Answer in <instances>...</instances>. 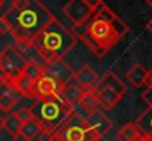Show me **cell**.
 I'll return each instance as SVG.
<instances>
[{"label": "cell", "instance_id": "6da1fadb", "mask_svg": "<svg viewBox=\"0 0 152 141\" xmlns=\"http://www.w3.org/2000/svg\"><path fill=\"white\" fill-rule=\"evenodd\" d=\"M1 18L16 41L33 43L55 16L40 0H13Z\"/></svg>", "mask_w": 152, "mask_h": 141}, {"label": "cell", "instance_id": "7a4b0ae2", "mask_svg": "<svg viewBox=\"0 0 152 141\" xmlns=\"http://www.w3.org/2000/svg\"><path fill=\"white\" fill-rule=\"evenodd\" d=\"M84 25L80 38L98 57L105 56L130 31L129 25L103 3Z\"/></svg>", "mask_w": 152, "mask_h": 141}, {"label": "cell", "instance_id": "3957f363", "mask_svg": "<svg viewBox=\"0 0 152 141\" xmlns=\"http://www.w3.org/2000/svg\"><path fill=\"white\" fill-rule=\"evenodd\" d=\"M77 44V35L53 18L33 41L39 59L43 65H49L56 60H62Z\"/></svg>", "mask_w": 152, "mask_h": 141}, {"label": "cell", "instance_id": "277c9868", "mask_svg": "<svg viewBox=\"0 0 152 141\" xmlns=\"http://www.w3.org/2000/svg\"><path fill=\"white\" fill-rule=\"evenodd\" d=\"M30 110L33 118L42 125V129L52 132H58L74 113V107L66 104L59 97V94L37 98Z\"/></svg>", "mask_w": 152, "mask_h": 141}, {"label": "cell", "instance_id": "5b68a950", "mask_svg": "<svg viewBox=\"0 0 152 141\" xmlns=\"http://www.w3.org/2000/svg\"><path fill=\"white\" fill-rule=\"evenodd\" d=\"M27 63L28 60L15 47H6L3 51H0V69L7 82H12L18 75H21Z\"/></svg>", "mask_w": 152, "mask_h": 141}, {"label": "cell", "instance_id": "8992f818", "mask_svg": "<svg viewBox=\"0 0 152 141\" xmlns=\"http://www.w3.org/2000/svg\"><path fill=\"white\" fill-rule=\"evenodd\" d=\"M62 141H98L99 137L95 135L90 129H87L83 124V121L72 122L71 116L66 121V124L58 131Z\"/></svg>", "mask_w": 152, "mask_h": 141}, {"label": "cell", "instance_id": "52a82bcc", "mask_svg": "<svg viewBox=\"0 0 152 141\" xmlns=\"http://www.w3.org/2000/svg\"><path fill=\"white\" fill-rule=\"evenodd\" d=\"M62 12L72 21L75 27L84 25L95 13V10L84 0H69L62 7Z\"/></svg>", "mask_w": 152, "mask_h": 141}, {"label": "cell", "instance_id": "ba28073f", "mask_svg": "<svg viewBox=\"0 0 152 141\" xmlns=\"http://www.w3.org/2000/svg\"><path fill=\"white\" fill-rule=\"evenodd\" d=\"M84 127L87 129H90L95 135H98L99 138H102L103 135H106L109 132V129L112 128V122L111 119L102 113L101 110H96V112H90L86 118L81 119Z\"/></svg>", "mask_w": 152, "mask_h": 141}, {"label": "cell", "instance_id": "9c48e42d", "mask_svg": "<svg viewBox=\"0 0 152 141\" xmlns=\"http://www.w3.org/2000/svg\"><path fill=\"white\" fill-rule=\"evenodd\" d=\"M43 74L49 75L52 78H55L58 82H61L62 85H66L69 84L72 80H74V71L62 60H56L53 63H49V65H45V71Z\"/></svg>", "mask_w": 152, "mask_h": 141}, {"label": "cell", "instance_id": "30bf717a", "mask_svg": "<svg viewBox=\"0 0 152 141\" xmlns=\"http://www.w3.org/2000/svg\"><path fill=\"white\" fill-rule=\"evenodd\" d=\"M92 93L93 95L96 97V100H98V103L101 104L103 109H112L120 100H121V94L118 93L117 90H114V88H111V87H108V85H103V84H96V87L92 90Z\"/></svg>", "mask_w": 152, "mask_h": 141}, {"label": "cell", "instance_id": "8fae6325", "mask_svg": "<svg viewBox=\"0 0 152 141\" xmlns=\"http://www.w3.org/2000/svg\"><path fill=\"white\" fill-rule=\"evenodd\" d=\"M64 85L58 82L55 78L43 74L36 82H34V98H43L52 94H59Z\"/></svg>", "mask_w": 152, "mask_h": 141}, {"label": "cell", "instance_id": "7c38bea8", "mask_svg": "<svg viewBox=\"0 0 152 141\" xmlns=\"http://www.w3.org/2000/svg\"><path fill=\"white\" fill-rule=\"evenodd\" d=\"M74 80L77 82V85L83 90H93L99 81V77L96 74V71L89 66V65H84L81 69H78V72L74 74Z\"/></svg>", "mask_w": 152, "mask_h": 141}, {"label": "cell", "instance_id": "4fadbf2b", "mask_svg": "<svg viewBox=\"0 0 152 141\" xmlns=\"http://www.w3.org/2000/svg\"><path fill=\"white\" fill-rule=\"evenodd\" d=\"M83 94H84V90L83 88H80L77 84H74V82H69V84H66V85H64L62 88H61V91H59V97L66 103V104H69V106H75L78 101H80V98L83 97Z\"/></svg>", "mask_w": 152, "mask_h": 141}, {"label": "cell", "instance_id": "5bb4252c", "mask_svg": "<svg viewBox=\"0 0 152 141\" xmlns=\"http://www.w3.org/2000/svg\"><path fill=\"white\" fill-rule=\"evenodd\" d=\"M12 85V88L24 97H34V81H31L28 77H25L24 74L18 75L12 82H9Z\"/></svg>", "mask_w": 152, "mask_h": 141}, {"label": "cell", "instance_id": "9a60e30c", "mask_svg": "<svg viewBox=\"0 0 152 141\" xmlns=\"http://www.w3.org/2000/svg\"><path fill=\"white\" fill-rule=\"evenodd\" d=\"M146 75H148V71L143 68V65H140V63H134V65L127 71L126 78H127V81H129L133 87L139 88L140 85L145 84Z\"/></svg>", "mask_w": 152, "mask_h": 141}, {"label": "cell", "instance_id": "2e32d148", "mask_svg": "<svg viewBox=\"0 0 152 141\" xmlns=\"http://www.w3.org/2000/svg\"><path fill=\"white\" fill-rule=\"evenodd\" d=\"M134 125L139 128V131L146 135V137H152V107H148L134 122Z\"/></svg>", "mask_w": 152, "mask_h": 141}, {"label": "cell", "instance_id": "e0dca14e", "mask_svg": "<svg viewBox=\"0 0 152 141\" xmlns=\"http://www.w3.org/2000/svg\"><path fill=\"white\" fill-rule=\"evenodd\" d=\"M143 134L139 131V128L134 124H127L121 127V129L117 132L118 141H137Z\"/></svg>", "mask_w": 152, "mask_h": 141}, {"label": "cell", "instance_id": "ac0fdd59", "mask_svg": "<svg viewBox=\"0 0 152 141\" xmlns=\"http://www.w3.org/2000/svg\"><path fill=\"white\" fill-rule=\"evenodd\" d=\"M98 82H99V84H103V85H108V87H111V88H114V90H117L121 95H124L126 91H127L126 84H124L114 72H106V74L102 77L101 81H98Z\"/></svg>", "mask_w": 152, "mask_h": 141}, {"label": "cell", "instance_id": "d6986e66", "mask_svg": "<svg viewBox=\"0 0 152 141\" xmlns=\"http://www.w3.org/2000/svg\"><path fill=\"white\" fill-rule=\"evenodd\" d=\"M42 131H43V129H42V125H40L36 119H31L30 122H25V124H22V127H21V132L30 141L37 138Z\"/></svg>", "mask_w": 152, "mask_h": 141}, {"label": "cell", "instance_id": "ffe728a7", "mask_svg": "<svg viewBox=\"0 0 152 141\" xmlns=\"http://www.w3.org/2000/svg\"><path fill=\"white\" fill-rule=\"evenodd\" d=\"M43 71H45V65L40 63V62H28L25 69L22 71V74L25 77H28L31 81H37L42 75H43Z\"/></svg>", "mask_w": 152, "mask_h": 141}, {"label": "cell", "instance_id": "44dd1931", "mask_svg": "<svg viewBox=\"0 0 152 141\" xmlns=\"http://www.w3.org/2000/svg\"><path fill=\"white\" fill-rule=\"evenodd\" d=\"M89 113L90 112H96V110H99V103H98V100H96V97L93 95L92 93V90H84V94H83V97L80 98V101H78Z\"/></svg>", "mask_w": 152, "mask_h": 141}, {"label": "cell", "instance_id": "7402d4cb", "mask_svg": "<svg viewBox=\"0 0 152 141\" xmlns=\"http://www.w3.org/2000/svg\"><path fill=\"white\" fill-rule=\"evenodd\" d=\"M21 127H22V124L15 116V113H9L6 118H3V129H6L12 137L21 131Z\"/></svg>", "mask_w": 152, "mask_h": 141}, {"label": "cell", "instance_id": "603a6c76", "mask_svg": "<svg viewBox=\"0 0 152 141\" xmlns=\"http://www.w3.org/2000/svg\"><path fill=\"white\" fill-rule=\"evenodd\" d=\"M18 94V93H15ZM16 97L13 95V93L10 94H6V95H3V97H0V110H3V112H9L15 104H16Z\"/></svg>", "mask_w": 152, "mask_h": 141}, {"label": "cell", "instance_id": "cb8c5ba5", "mask_svg": "<svg viewBox=\"0 0 152 141\" xmlns=\"http://www.w3.org/2000/svg\"><path fill=\"white\" fill-rule=\"evenodd\" d=\"M15 116L19 119L21 124H25V122H30L31 119H34V118H33V113H31V110H30L28 107L19 109L18 112H15Z\"/></svg>", "mask_w": 152, "mask_h": 141}, {"label": "cell", "instance_id": "d4e9b609", "mask_svg": "<svg viewBox=\"0 0 152 141\" xmlns=\"http://www.w3.org/2000/svg\"><path fill=\"white\" fill-rule=\"evenodd\" d=\"M142 100H143L149 107H152V85H149V87L142 93Z\"/></svg>", "mask_w": 152, "mask_h": 141}, {"label": "cell", "instance_id": "484cf974", "mask_svg": "<svg viewBox=\"0 0 152 141\" xmlns=\"http://www.w3.org/2000/svg\"><path fill=\"white\" fill-rule=\"evenodd\" d=\"M53 134L55 132H52V131H42L40 135L37 137V141H52Z\"/></svg>", "mask_w": 152, "mask_h": 141}, {"label": "cell", "instance_id": "4316f807", "mask_svg": "<svg viewBox=\"0 0 152 141\" xmlns=\"http://www.w3.org/2000/svg\"><path fill=\"white\" fill-rule=\"evenodd\" d=\"M84 1H86V3H87V4H89V6L93 9V10H96V9H98V7L102 4V0H84Z\"/></svg>", "mask_w": 152, "mask_h": 141}, {"label": "cell", "instance_id": "83f0119b", "mask_svg": "<svg viewBox=\"0 0 152 141\" xmlns=\"http://www.w3.org/2000/svg\"><path fill=\"white\" fill-rule=\"evenodd\" d=\"M7 31H9L7 24L4 22V19H3V18H0V34H4V33H7Z\"/></svg>", "mask_w": 152, "mask_h": 141}, {"label": "cell", "instance_id": "f1b7e54d", "mask_svg": "<svg viewBox=\"0 0 152 141\" xmlns=\"http://www.w3.org/2000/svg\"><path fill=\"white\" fill-rule=\"evenodd\" d=\"M13 141H30V140H28V138H27L21 131H19L18 134H15V135H13Z\"/></svg>", "mask_w": 152, "mask_h": 141}, {"label": "cell", "instance_id": "f546056e", "mask_svg": "<svg viewBox=\"0 0 152 141\" xmlns=\"http://www.w3.org/2000/svg\"><path fill=\"white\" fill-rule=\"evenodd\" d=\"M145 84L149 87L152 85V72H148V75H146V80H145Z\"/></svg>", "mask_w": 152, "mask_h": 141}, {"label": "cell", "instance_id": "4dcf8cb0", "mask_svg": "<svg viewBox=\"0 0 152 141\" xmlns=\"http://www.w3.org/2000/svg\"><path fill=\"white\" fill-rule=\"evenodd\" d=\"M146 30H148V31L152 34V18L148 21V24H146Z\"/></svg>", "mask_w": 152, "mask_h": 141}, {"label": "cell", "instance_id": "1f68e13d", "mask_svg": "<svg viewBox=\"0 0 152 141\" xmlns=\"http://www.w3.org/2000/svg\"><path fill=\"white\" fill-rule=\"evenodd\" d=\"M3 82H7V81H6V78H4V75H3L1 69H0V84H3Z\"/></svg>", "mask_w": 152, "mask_h": 141}, {"label": "cell", "instance_id": "d6a6232c", "mask_svg": "<svg viewBox=\"0 0 152 141\" xmlns=\"http://www.w3.org/2000/svg\"><path fill=\"white\" fill-rule=\"evenodd\" d=\"M0 129H3V116L0 115Z\"/></svg>", "mask_w": 152, "mask_h": 141}, {"label": "cell", "instance_id": "836d02e7", "mask_svg": "<svg viewBox=\"0 0 152 141\" xmlns=\"http://www.w3.org/2000/svg\"><path fill=\"white\" fill-rule=\"evenodd\" d=\"M3 4H4V0H0V9L3 7Z\"/></svg>", "mask_w": 152, "mask_h": 141}, {"label": "cell", "instance_id": "e575fe53", "mask_svg": "<svg viewBox=\"0 0 152 141\" xmlns=\"http://www.w3.org/2000/svg\"><path fill=\"white\" fill-rule=\"evenodd\" d=\"M146 3H148V4H149V6L152 7V0H146Z\"/></svg>", "mask_w": 152, "mask_h": 141}]
</instances>
